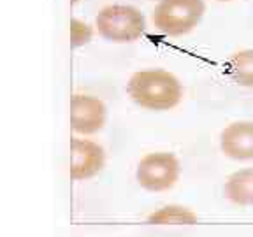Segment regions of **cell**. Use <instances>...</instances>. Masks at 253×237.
Here are the masks:
<instances>
[{
  "label": "cell",
  "instance_id": "7c38bea8",
  "mask_svg": "<svg viewBox=\"0 0 253 237\" xmlns=\"http://www.w3.org/2000/svg\"><path fill=\"white\" fill-rule=\"evenodd\" d=\"M218 2H232V0H218Z\"/></svg>",
  "mask_w": 253,
  "mask_h": 237
},
{
  "label": "cell",
  "instance_id": "ba28073f",
  "mask_svg": "<svg viewBox=\"0 0 253 237\" xmlns=\"http://www.w3.org/2000/svg\"><path fill=\"white\" fill-rule=\"evenodd\" d=\"M223 195L230 204L253 207V169H239L227 178Z\"/></svg>",
  "mask_w": 253,
  "mask_h": 237
},
{
  "label": "cell",
  "instance_id": "7a4b0ae2",
  "mask_svg": "<svg viewBox=\"0 0 253 237\" xmlns=\"http://www.w3.org/2000/svg\"><path fill=\"white\" fill-rule=\"evenodd\" d=\"M204 12V0H160L155 5L151 20L160 34L181 37L197 27Z\"/></svg>",
  "mask_w": 253,
  "mask_h": 237
},
{
  "label": "cell",
  "instance_id": "3957f363",
  "mask_svg": "<svg viewBox=\"0 0 253 237\" xmlns=\"http://www.w3.org/2000/svg\"><path fill=\"white\" fill-rule=\"evenodd\" d=\"M181 178V162L170 151H155L139 160L135 181L151 194H164L178 185Z\"/></svg>",
  "mask_w": 253,
  "mask_h": 237
},
{
  "label": "cell",
  "instance_id": "6da1fadb",
  "mask_svg": "<svg viewBox=\"0 0 253 237\" xmlns=\"http://www.w3.org/2000/svg\"><path fill=\"white\" fill-rule=\"evenodd\" d=\"M126 93L142 109L169 111L183 100V84L166 69H144L130 76Z\"/></svg>",
  "mask_w": 253,
  "mask_h": 237
},
{
  "label": "cell",
  "instance_id": "8fae6325",
  "mask_svg": "<svg viewBox=\"0 0 253 237\" xmlns=\"http://www.w3.org/2000/svg\"><path fill=\"white\" fill-rule=\"evenodd\" d=\"M91 36H93V30H91L90 25L72 18L71 20V46L72 47H79V46H83V44L90 42Z\"/></svg>",
  "mask_w": 253,
  "mask_h": 237
},
{
  "label": "cell",
  "instance_id": "277c9868",
  "mask_svg": "<svg viewBox=\"0 0 253 237\" xmlns=\"http://www.w3.org/2000/svg\"><path fill=\"white\" fill-rule=\"evenodd\" d=\"M95 27L111 42H134L144 34L146 21L139 9L132 5H106L95 18Z\"/></svg>",
  "mask_w": 253,
  "mask_h": 237
},
{
  "label": "cell",
  "instance_id": "8992f818",
  "mask_svg": "<svg viewBox=\"0 0 253 237\" xmlns=\"http://www.w3.org/2000/svg\"><path fill=\"white\" fill-rule=\"evenodd\" d=\"M107 107L93 95H74L71 100V128L76 134L91 135L104 128Z\"/></svg>",
  "mask_w": 253,
  "mask_h": 237
},
{
  "label": "cell",
  "instance_id": "30bf717a",
  "mask_svg": "<svg viewBox=\"0 0 253 237\" xmlns=\"http://www.w3.org/2000/svg\"><path fill=\"white\" fill-rule=\"evenodd\" d=\"M229 74L236 84L253 88V49L234 53L229 60Z\"/></svg>",
  "mask_w": 253,
  "mask_h": 237
},
{
  "label": "cell",
  "instance_id": "5b68a950",
  "mask_svg": "<svg viewBox=\"0 0 253 237\" xmlns=\"http://www.w3.org/2000/svg\"><path fill=\"white\" fill-rule=\"evenodd\" d=\"M106 165V151L90 139L71 141V178L74 181H88L99 176Z\"/></svg>",
  "mask_w": 253,
  "mask_h": 237
},
{
  "label": "cell",
  "instance_id": "4fadbf2b",
  "mask_svg": "<svg viewBox=\"0 0 253 237\" xmlns=\"http://www.w3.org/2000/svg\"><path fill=\"white\" fill-rule=\"evenodd\" d=\"M72 2H76V0H72Z\"/></svg>",
  "mask_w": 253,
  "mask_h": 237
},
{
  "label": "cell",
  "instance_id": "52a82bcc",
  "mask_svg": "<svg viewBox=\"0 0 253 237\" xmlns=\"http://www.w3.org/2000/svg\"><path fill=\"white\" fill-rule=\"evenodd\" d=\"M220 150L230 160H253V121H234L220 134Z\"/></svg>",
  "mask_w": 253,
  "mask_h": 237
},
{
  "label": "cell",
  "instance_id": "9c48e42d",
  "mask_svg": "<svg viewBox=\"0 0 253 237\" xmlns=\"http://www.w3.org/2000/svg\"><path fill=\"white\" fill-rule=\"evenodd\" d=\"M151 225H194L197 223V214L183 205H164L148 216Z\"/></svg>",
  "mask_w": 253,
  "mask_h": 237
}]
</instances>
